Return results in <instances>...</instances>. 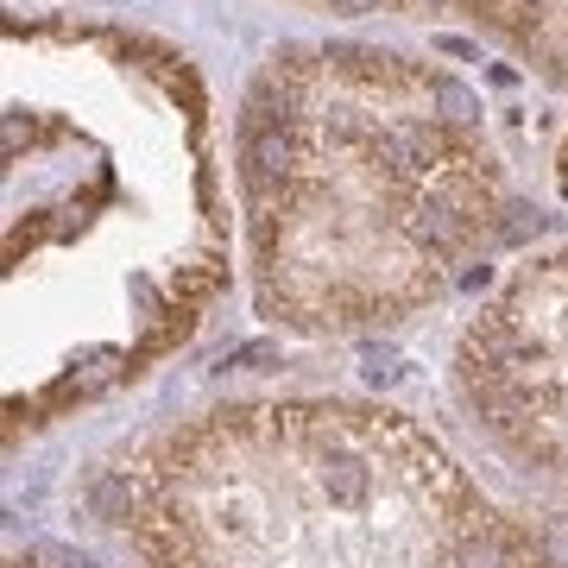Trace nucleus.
<instances>
[{
  "instance_id": "f257e3e1",
  "label": "nucleus",
  "mask_w": 568,
  "mask_h": 568,
  "mask_svg": "<svg viewBox=\"0 0 568 568\" xmlns=\"http://www.w3.org/2000/svg\"><path fill=\"white\" fill-rule=\"evenodd\" d=\"M328 493H335L342 506H354L366 493V467L361 462H328Z\"/></svg>"
},
{
  "instance_id": "f03ea898",
  "label": "nucleus",
  "mask_w": 568,
  "mask_h": 568,
  "mask_svg": "<svg viewBox=\"0 0 568 568\" xmlns=\"http://www.w3.org/2000/svg\"><path fill=\"white\" fill-rule=\"evenodd\" d=\"M398 354H392V347H366V379H373V386H392V379H398Z\"/></svg>"
},
{
  "instance_id": "7ed1b4c3",
  "label": "nucleus",
  "mask_w": 568,
  "mask_h": 568,
  "mask_svg": "<svg viewBox=\"0 0 568 568\" xmlns=\"http://www.w3.org/2000/svg\"><path fill=\"white\" fill-rule=\"evenodd\" d=\"M480 13H499V20H537V0H467Z\"/></svg>"
},
{
  "instance_id": "20e7f679",
  "label": "nucleus",
  "mask_w": 568,
  "mask_h": 568,
  "mask_svg": "<svg viewBox=\"0 0 568 568\" xmlns=\"http://www.w3.org/2000/svg\"><path fill=\"white\" fill-rule=\"evenodd\" d=\"M328 7H342V13H366V7H379V0H328Z\"/></svg>"
},
{
  "instance_id": "39448f33",
  "label": "nucleus",
  "mask_w": 568,
  "mask_h": 568,
  "mask_svg": "<svg viewBox=\"0 0 568 568\" xmlns=\"http://www.w3.org/2000/svg\"><path fill=\"white\" fill-rule=\"evenodd\" d=\"M417 7H443V0H417Z\"/></svg>"
}]
</instances>
